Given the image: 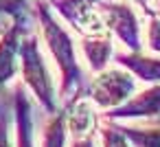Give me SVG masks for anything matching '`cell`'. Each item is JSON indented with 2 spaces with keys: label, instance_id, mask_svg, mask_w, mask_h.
Returning <instances> with one entry per match:
<instances>
[{
  "label": "cell",
  "instance_id": "obj_1",
  "mask_svg": "<svg viewBox=\"0 0 160 147\" xmlns=\"http://www.w3.org/2000/svg\"><path fill=\"white\" fill-rule=\"evenodd\" d=\"M33 7H35V18H38L42 42L59 73L57 99L68 103V101L77 99L79 94H83L86 84H88V75L81 66V57H79L75 38L68 31V27L57 18V13L51 9L46 0H35Z\"/></svg>",
  "mask_w": 160,
  "mask_h": 147
},
{
  "label": "cell",
  "instance_id": "obj_2",
  "mask_svg": "<svg viewBox=\"0 0 160 147\" xmlns=\"http://www.w3.org/2000/svg\"><path fill=\"white\" fill-rule=\"evenodd\" d=\"M18 68L22 73L24 86L33 92L38 103L46 110V114H53L59 110V99H57V88L48 68V62L40 48V40L35 33H27L20 40V51H18Z\"/></svg>",
  "mask_w": 160,
  "mask_h": 147
},
{
  "label": "cell",
  "instance_id": "obj_3",
  "mask_svg": "<svg viewBox=\"0 0 160 147\" xmlns=\"http://www.w3.org/2000/svg\"><path fill=\"white\" fill-rule=\"evenodd\" d=\"M138 90V79L123 66H108L86 84L83 94L99 112H110L125 103Z\"/></svg>",
  "mask_w": 160,
  "mask_h": 147
},
{
  "label": "cell",
  "instance_id": "obj_4",
  "mask_svg": "<svg viewBox=\"0 0 160 147\" xmlns=\"http://www.w3.org/2000/svg\"><path fill=\"white\" fill-rule=\"evenodd\" d=\"M99 13L123 51H142V22L129 0H99Z\"/></svg>",
  "mask_w": 160,
  "mask_h": 147
},
{
  "label": "cell",
  "instance_id": "obj_5",
  "mask_svg": "<svg viewBox=\"0 0 160 147\" xmlns=\"http://www.w3.org/2000/svg\"><path fill=\"white\" fill-rule=\"evenodd\" d=\"M57 18L68 24L79 38L108 33L99 13V0H46Z\"/></svg>",
  "mask_w": 160,
  "mask_h": 147
},
{
  "label": "cell",
  "instance_id": "obj_6",
  "mask_svg": "<svg viewBox=\"0 0 160 147\" xmlns=\"http://www.w3.org/2000/svg\"><path fill=\"white\" fill-rule=\"evenodd\" d=\"M160 116V84H147V88L136 90L125 103L118 108L103 112V119L110 121H136V123H149Z\"/></svg>",
  "mask_w": 160,
  "mask_h": 147
},
{
  "label": "cell",
  "instance_id": "obj_7",
  "mask_svg": "<svg viewBox=\"0 0 160 147\" xmlns=\"http://www.w3.org/2000/svg\"><path fill=\"white\" fill-rule=\"evenodd\" d=\"M24 22L20 11L13 13V20L0 31V90H2L18 73V51L24 35Z\"/></svg>",
  "mask_w": 160,
  "mask_h": 147
},
{
  "label": "cell",
  "instance_id": "obj_8",
  "mask_svg": "<svg viewBox=\"0 0 160 147\" xmlns=\"http://www.w3.org/2000/svg\"><path fill=\"white\" fill-rule=\"evenodd\" d=\"M64 112H66V129L72 138L94 134L99 125V110L90 103L86 94H79L77 99L64 103Z\"/></svg>",
  "mask_w": 160,
  "mask_h": 147
},
{
  "label": "cell",
  "instance_id": "obj_9",
  "mask_svg": "<svg viewBox=\"0 0 160 147\" xmlns=\"http://www.w3.org/2000/svg\"><path fill=\"white\" fill-rule=\"evenodd\" d=\"M114 62L142 84H160V55L142 51H114Z\"/></svg>",
  "mask_w": 160,
  "mask_h": 147
},
{
  "label": "cell",
  "instance_id": "obj_10",
  "mask_svg": "<svg viewBox=\"0 0 160 147\" xmlns=\"http://www.w3.org/2000/svg\"><path fill=\"white\" fill-rule=\"evenodd\" d=\"M79 55L86 62L88 73H99L110 66V59L114 55V38L110 33L101 35H83L79 38Z\"/></svg>",
  "mask_w": 160,
  "mask_h": 147
},
{
  "label": "cell",
  "instance_id": "obj_11",
  "mask_svg": "<svg viewBox=\"0 0 160 147\" xmlns=\"http://www.w3.org/2000/svg\"><path fill=\"white\" fill-rule=\"evenodd\" d=\"M16 147H35V121L33 105L22 86L16 88Z\"/></svg>",
  "mask_w": 160,
  "mask_h": 147
},
{
  "label": "cell",
  "instance_id": "obj_12",
  "mask_svg": "<svg viewBox=\"0 0 160 147\" xmlns=\"http://www.w3.org/2000/svg\"><path fill=\"white\" fill-rule=\"evenodd\" d=\"M118 123V121H116ZM123 136L129 140L132 147H160V125L158 123H136V121H123L118 123Z\"/></svg>",
  "mask_w": 160,
  "mask_h": 147
},
{
  "label": "cell",
  "instance_id": "obj_13",
  "mask_svg": "<svg viewBox=\"0 0 160 147\" xmlns=\"http://www.w3.org/2000/svg\"><path fill=\"white\" fill-rule=\"evenodd\" d=\"M66 112L59 108L57 112L48 114L42 125V147H66Z\"/></svg>",
  "mask_w": 160,
  "mask_h": 147
},
{
  "label": "cell",
  "instance_id": "obj_14",
  "mask_svg": "<svg viewBox=\"0 0 160 147\" xmlns=\"http://www.w3.org/2000/svg\"><path fill=\"white\" fill-rule=\"evenodd\" d=\"M99 140H101V147H132L129 140L123 136L121 127L116 121H110V119H99Z\"/></svg>",
  "mask_w": 160,
  "mask_h": 147
},
{
  "label": "cell",
  "instance_id": "obj_15",
  "mask_svg": "<svg viewBox=\"0 0 160 147\" xmlns=\"http://www.w3.org/2000/svg\"><path fill=\"white\" fill-rule=\"evenodd\" d=\"M142 48L151 55H160V18L147 13V27L142 35Z\"/></svg>",
  "mask_w": 160,
  "mask_h": 147
},
{
  "label": "cell",
  "instance_id": "obj_16",
  "mask_svg": "<svg viewBox=\"0 0 160 147\" xmlns=\"http://www.w3.org/2000/svg\"><path fill=\"white\" fill-rule=\"evenodd\" d=\"M9 114L0 110V147H11V132H9Z\"/></svg>",
  "mask_w": 160,
  "mask_h": 147
},
{
  "label": "cell",
  "instance_id": "obj_17",
  "mask_svg": "<svg viewBox=\"0 0 160 147\" xmlns=\"http://www.w3.org/2000/svg\"><path fill=\"white\" fill-rule=\"evenodd\" d=\"M24 0H0V13H18Z\"/></svg>",
  "mask_w": 160,
  "mask_h": 147
},
{
  "label": "cell",
  "instance_id": "obj_18",
  "mask_svg": "<svg viewBox=\"0 0 160 147\" xmlns=\"http://www.w3.org/2000/svg\"><path fill=\"white\" fill-rule=\"evenodd\" d=\"M147 13L160 18V0H149V9H147Z\"/></svg>",
  "mask_w": 160,
  "mask_h": 147
},
{
  "label": "cell",
  "instance_id": "obj_19",
  "mask_svg": "<svg viewBox=\"0 0 160 147\" xmlns=\"http://www.w3.org/2000/svg\"><path fill=\"white\" fill-rule=\"evenodd\" d=\"M132 5H136L138 9H142L145 13H147V9H149V0H129Z\"/></svg>",
  "mask_w": 160,
  "mask_h": 147
},
{
  "label": "cell",
  "instance_id": "obj_20",
  "mask_svg": "<svg viewBox=\"0 0 160 147\" xmlns=\"http://www.w3.org/2000/svg\"><path fill=\"white\" fill-rule=\"evenodd\" d=\"M5 24H7V22H5L2 18H0V31H2V27H5Z\"/></svg>",
  "mask_w": 160,
  "mask_h": 147
},
{
  "label": "cell",
  "instance_id": "obj_21",
  "mask_svg": "<svg viewBox=\"0 0 160 147\" xmlns=\"http://www.w3.org/2000/svg\"><path fill=\"white\" fill-rule=\"evenodd\" d=\"M151 123H158V125H160V116H158V119H156V121H151Z\"/></svg>",
  "mask_w": 160,
  "mask_h": 147
}]
</instances>
